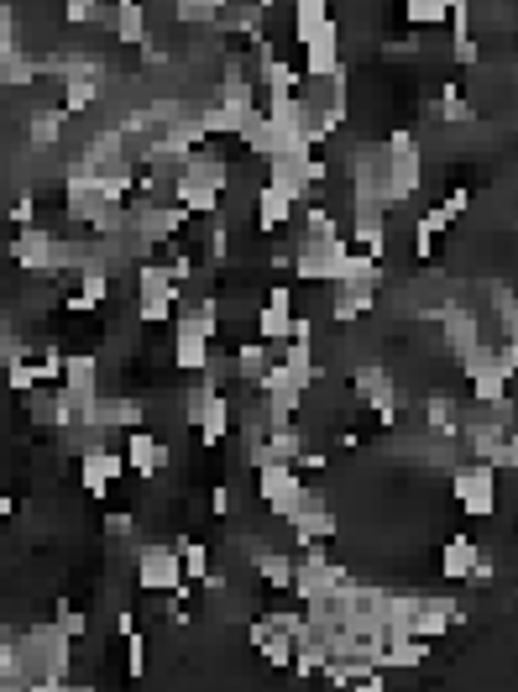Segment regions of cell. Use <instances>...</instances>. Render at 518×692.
<instances>
[{
    "mask_svg": "<svg viewBox=\"0 0 518 692\" xmlns=\"http://www.w3.org/2000/svg\"><path fill=\"white\" fill-rule=\"evenodd\" d=\"M352 388H356V399L372 409L382 426H393L399 420V378L388 373V367H377V362H367V367H356V378H352Z\"/></svg>",
    "mask_w": 518,
    "mask_h": 692,
    "instance_id": "8",
    "label": "cell"
},
{
    "mask_svg": "<svg viewBox=\"0 0 518 692\" xmlns=\"http://www.w3.org/2000/svg\"><path fill=\"white\" fill-rule=\"evenodd\" d=\"M84 420L100 430H137L141 420H147V405L141 399H131V394H120V399H111V394H94L90 409H84Z\"/></svg>",
    "mask_w": 518,
    "mask_h": 692,
    "instance_id": "10",
    "label": "cell"
},
{
    "mask_svg": "<svg viewBox=\"0 0 518 692\" xmlns=\"http://www.w3.org/2000/svg\"><path fill=\"white\" fill-rule=\"evenodd\" d=\"M137 588L141 593H179L188 603L194 598V582L184 577V561H179V546H141L137 551Z\"/></svg>",
    "mask_w": 518,
    "mask_h": 692,
    "instance_id": "4",
    "label": "cell"
},
{
    "mask_svg": "<svg viewBox=\"0 0 518 692\" xmlns=\"http://www.w3.org/2000/svg\"><path fill=\"white\" fill-rule=\"evenodd\" d=\"M497 362H503L508 378H518V341H497Z\"/></svg>",
    "mask_w": 518,
    "mask_h": 692,
    "instance_id": "45",
    "label": "cell"
},
{
    "mask_svg": "<svg viewBox=\"0 0 518 692\" xmlns=\"http://www.w3.org/2000/svg\"><path fill=\"white\" fill-rule=\"evenodd\" d=\"M450 58H456L461 69H467V64H476V58H482V48H476V37H471V32H461V37L450 43Z\"/></svg>",
    "mask_w": 518,
    "mask_h": 692,
    "instance_id": "42",
    "label": "cell"
},
{
    "mask_svg": "<svg viewBox=\"0 0 518 692\" xmlns=\"http://www.w3.org/2000/svg\"><path fill=\"white\" fill-rule=\"evenodd\" d=\"M246 645L257 650L267 667H278V671H283V667H293V635H283V629H278L273 620H267V614L246 624Z\"/></svg>",
    "mask_w": 518,
    "mask_h": 692,
    "instance_id": "14",
    "label": "cell"
},
{
    "mask_svg": "<svg viewBox=\"0 0 518 692\" xmlns=\"http://www.w3.org/2000/svg\"><path fill=\"white\" fill-rule=\"evenodd\" d=\"M325 16H330V0H293V32L325 22Z\"/></svg>",
    "mask_w": 518,
    "mask_h": 692,
    "instance_id": "40",
    "label": "cell"
},
{
    "mask_svg": "<svg viewBox=\"0 0 518 692\" xmlns=\"http://www.w3.org/2000/svg\"><path fill=\"white\" fill-rule=\"evenodd\" d=\"M0 48H16V11H11V0H0Z\"/></svg>",
    "mask_w": 518,
    "mask_h": 692,
    "instance_id": "43",
    "label": "cell"
},
{
    "mask_svg": "<svg viewBox=\"0 0 518 692\" xmlns=\"http://www.w3.org/2000/svg\"><path fill=\"white\" fill-rule=\"evenodd\" d=\"M497 331H503V341H518V294H497Z\"/></svg>",
    "mask_w": 518,
    "mask_h": 692,
    "instance_id": "37",
    "label": "cell"
},
{
    "mask_svg": "<svg viewBox=\"0 0 518 692\" xmlns=\"http://www.w3.org/2000/svg\"><path fill=\"white\" fill-rule=\"evenodd\" d=\"M293 556H283V551H257L252 556V572L267 582V588H278V593H293Z\"/></svg>",
    "mask_w": 518,
    "mask_h": 692,
    "instance_id": "30",
    "label": "cell"
},
{
    "mask_svg": "<svg viewBox=\"0 0 518 692\" xmlns=\"http://www.w3.org/2000/svg\"><path fill=\"white\" fill-rule=\"evenodd\" d=\"M179 561H184L188 582H205L210 577V551L199 546V541H179Z\"/></svg>",
    "mask_w": 518,
    "mask_h": 692,
    "instance_id": "33",
    "label": "cell"
},
{
    "mask_svg": "<svg viewBox=\"0 0 518 692\" xmlns=\"http://www.w3.org/2000/svg\"><path fill=\"white\" fill-rule=\"evenodd\" d=\"M173 11H179V22H188V26L220 22V5H215V0H173Z\"/></svg>",
    "mask_w": 518,
    "mask_h": 692,
    "instance_id": "35",
    "label": "cell"
},
{
    "mask_svg": "<svg viewBox=\"0 0 518 692\" xmlns=\"http://www.w3.org/2000/svg\"><path fill=\"white\" fill-rule=\"evenodd\" d=\"M450 488H456V503L467 509L471 520H487L497 509V467L493 462H461L456 473H450Z\"/></svg>",
    "mask_w": 518,
    "mask_h": 692,
    "instance_id": "7",
    "label": "cell"
},
{
    "mask_svg": "<svg viewBox=\"0 0 518 692\" xmlns=\"http://www.w3.org/2000/svg\"><path fill=\"white\" fill-rule=\"evenodd\" d=\"M64 126H69V111H64V105L32 111V116H26V143H32V147H58Z\"/></svg>",
    "mask_w": 518,
    "mask_h": 692,
    "instance_id": "29",
    "label": "cell"
},
{
    "mask_svg": "<svg viewBox=\"0 0 518 692\" xmlns=\"http://www.w3.org/2000/svg\"><path fill=\"white\" fill-rule=\"evenodd\" d=\"M116 635H120V640H126V635H137V614H131V609H120V614H116Z\"/></svg>",
    "mask_w": 518,
    "mask_h": 692,
    "instance_id": "49",
    "label": "cell"
},
{
    "mask_svg": "<svg viewBox=\"0 0 518 692\" xmlns=\"http://www.w3.org/2000/svg\"><path fill=\"white\" fill-rule=\"evenodd\" d=\"M440 331H446V347H450V358L456 362L467 358L471 347H482V320H476L467 305H456V299L440 305Z\"/></svg>",
    "mask_w": 518,
    "mask_h": 692,
    "instance_id": "12",
    "label": "cell"
},
{
    "mask_svg": "<svg viewBox=\"0 0 518 692\" xmlns=\"http://www.w3.org/2000/svg\"><path fill=\"white\" fill-rule=\"evenodd\" d=\"M205 258H210V263H226V258H231V231H226V220H220V215L210 220V237H205Z\"/></svg>",
    "mask_w": 518,
    "mask_h": 692,
    "instance_id": "38",
    "label": "cell"
},
{
    "mask_svg": "<svg viewBox=\"0 0 518 692\" xmlns=\"http://www.w3.org/2000/svg\"><path fill=\"white\" fill-rule=\"evenodd\" d=\"M11 220H16V231H22V226H37V200L22 194V200H16V211H11Z\"/></svg>",
    "mask_w": 518,
    "mask_h": 692,
    "instance_id": "44",
    "label": "cell"
},
{
    "mask_svg": "<svg viewBox=\"0 0 518 692\" xmlns=\"http://www.w3.org/2000/svg\"><path fill=\"white\" fill-rule=\"evenodd\" d=\"M288 525H293V535H299V546H304V541H330V535H335V514H330L325 494H314V488H309L304 503L293 509V520H288Z\"/></svg>",
    "mask_w": 518,
    "mask_h": 692,
    "instance_id": "16",
    "label": "cell"
},
{
    "mask_svg": "<svg viewBox=\"0 0 518 692\" xmlns=\"http://www.w3.org/2000/svg\"><path fill=\"white\" fill-rule=\"evenodd\" d=\"M429 661V640L419 635H393L388 629V645H382V671H414Z\"/></svg>",
    "mask_w": 518,
    "mask_h": 692,
    "instance_id": "22",
    "label": "cell"
},
{
    "mask_svg": "<svg viewBox=\"0 0 518 692\" xmlns=\"http://www.w3.org/2000/svg\"><path fill=\"white\" fill-rule=\"evenodd\" d=\"M293 37L304 43V64H299V69H304L309 84L341 73V22H335V16H325V22H314V26H299Z\"/></svg>",
    "mask_w": 518,
    "mask_h": 692,
    "instance_id": "6",
    "label": "cell"
},
{
    "mask_svg": "<svg viewBox=\"0 0 518 692\" xmlns=\"http://www.w3.org/2000/svg\"><path fill=\"white\" fill-rule=\"evenodd\" d=\"M131 530H137V520H131V514H105V535H131Z\"/></svg>",
    "mask_w": 518,
    "mask_h": 692,
    "instance_id": "46",
    "label": "cell"
},
{
    "mask_svg": "<svg viewBox=\"0 0 518 692\" xmlns=\"http://www.w3.org/2000/svg\"><path fill=\"white\" fill-rule=\"evenodd\" d=\"M346 567L341 561H330L325 541H304V556H299V567H293V598L299 603H325L335 598V588L346 582Z\"/></svg>",
    "mask_w": 518,
    "mask_h": 692,
    "instance_id": "3",
    "label": "cell"
},
{
    "mask_svg": "<svg viewBox=\"0 0 518 692\" xmlns=\"http://www.w3.org/2000/svg\"><path fill=\"white\" fill-rule=\"evenodd\" d=\"M267 184H273V190H283L293 205L320 200V190L309 184V173H304V158H267Z\"/></svg>",
    "mask_w": 518,
    "mask_h": 692,
    "instance_id": "17",
    "label": "cell"
},
{
    "mask_svg": "<svg viewBox=\"0 0 518 692\" xmlns=\"http://www.w3.org/2000/svg\"><path fill=\"white\" fill-rule=\"evenodd\" d=\"M450 220H456V215H450L446 205H435V211H424L419 220H414V231H424V237H446Z\"/></svg>",
    "mask_w": 518,
    "mask_h": 692,
    "instance_id": "39",
    "label": "cell"
},
{
    "mask_svg": "<svg viewBox=\"0 0 518 692\" xmlns=\"http://www.w3.org/2000/svg\"><path fill=\"white\" fill-rule=\"evenodd\" d=\"M120 473H126V452H111V446H100V452L79 456V483H84V494H94V503L111 499V488H116Z\"/></svg>",
    "mask_w": 518,
    "mask_h": 692,
    "instance_id": "9",
    "label": "cell"
},
{
    "mask_svg": "<svg viewBox=\"0 0 518 692\" xmlns=\"http://www.w3.org/2000/svg\"><path fill=\"white\" fill-rule=\"evenodd\" d=\"M278 362V347L273 341H262V336H252V341H241L235 347V373H241V383L246 388H257L262 378H267V367Z\"/></svg>",
    "mask_w": 518,
    "mask_h": 692,
    "instance_id": "20",
    "label": "cell"
},
{
    "mask_svg": "<svg viewBox=\"0 0 518 692\" xmlns=\"http://www.w3.org/2000/svg\"><path fill=\"white\" fill-rule=\"evenodd\" d=\"M304 473H299V462H262L257 467V499L267 503V514H278V520H293V509L304 503Z\"/></svg>",
    "mask_w": 518,
    "mask_h": 692,
    "instance_id": "5",
    "label": "cell"
},
{
    "mask_svg": "<svg viewBox=\"0 0 518 692\" xmlns=\"http://www.w3.org/2000/svg\"><path fill=\"white\" fill-rule=\"evenodd\" d=\"M288 215H293V200H288L283 190H273V184H262L257 190V226L262 231H283Z\"/></svg>",
    "mask_w": 518,
    "mask_h": 692,
    "instance_id": "31",
    "label": "cell"
},
{
    "mask_svg": "<svg viewBox=\"0 0 518 692\" xmlns=\"http://www.w3.org/2000/svg\"><path fill=\"white\" fill-rule=\"evenodd\" d=\"M461 426H467V415H461V405H456V399H446V394L424 399V430H429V435H446V441H456V435H461Z\"/></svg>",
    "mask_w": 518,
    "mask_h": 692,
    "instance_id": "27",
    "label": "cell"
},
{
    "mask_svg": "<svg viewBox=\"0 0 518 692\" xmlns=\"http://www.w3.org/2000/svg\"><path fill=\"white\" fill-rule=\"evenodd\" d=\"M37 79H43V58H32L22 43H16V48H0V84L26 90V84H37Z\"/></svg>",
    "mask_w": 518,
    "mask_h": 692,
    "instance_id": "26",
    "label": "cell"
},
{
    "mask_svg": "<svg viewBox=\"0 0 518 692\" xmlns=\"http://www.w3.org/2000/svg\"><path fill=\"white\" fill-rule=\"evenodd\" d=\"M111 26H116V43H126V48H141V43H147V11H141V0H116Z\"/></svg>",
    "mask_w": 518,
    "mask_h": 692,
    "instance_id": "28",
    "label": "cell"
},
{
    "mask_svg": "<svg viewBox=\"0 0 518 692\" xmlns=\"http://www.w3.org/2000/svg\"><path fill=\"white\" fill-rule=\"evenodd\" d=\"M467 205H471V190H450V194H446V211H450V215H461Z\"/></svg>",
    "mask_w": 518,
    "mask_h": 692,
    "instance_id": "48",
    "label": "cell"
},
{
    "mask_svg": "<svg viewBox=\"0 0 518 692\" xmlns=\"http://www.w3.org/2000/svg\"><path fill=\"white\" fill-rule=\"evenodd\" d=\"M461 441H467V452L476 456V462H493L497 446L508 441V420H467V426H461Z\"/></svg>",
    "mask_w": 518,
    "mask_h": 692,
    "instance_id": "24",
    "label": "cell"
},
{
    "mask_svg": "<svg viewBox=\"0 0 518 692\" xmlns=\"http://www.w3.org/2000/svg\"><path fill=\"white\" fill-rule=\"evenodd\" d=\"M288 331H293V288L273 284L267 288V305L257 310V336L262 341H273V347H283Z\"/></svg>",
    "mask_w": 518,
    "mask_h": 692,
    "instance_id": "13",
    "label": "cell"
},
{
    "mask_svg": "<svg viewBox=\"0 0 518 692\" xmlns=\"http://www.w3.org/2000/svg\"><path fill=\"white\" fill-rule=\"evenodd\" d=\"M330 315L346 326V320H361V315L377 305V284H330Z\"/></svg>",
    "mask_w": 518,
    "mask_h": 692,
    "instance_id": "23",
    "label": "cell"
},
{
    "mask_svg": "<svg viewBox=\"0 0 518 692\" xmlns=\"http://www.w3.org/2000/svg\"><path fill=\"white\" fill-rule=\"evenodd\" d=\"M53 247H58V237L47 226H22L11 237V263L26 273H53Z\"/></svg>",
    "mask_w": 518,
    "mask_h": 692,
    "instance_id": "11",
    "label": "cell"
},
{
    "mask_svg": "<svg viewBox=\"0 0 518 692\" xmlns=\"http://www.w3.org/2000/svg\"><path fill=\"white\" fill-rule=\"evenodd\" d=\"M126 671H131V677L147 671V640H141V629L137 635H126Z\"/></svg>",
    "mask_w": 518,
    "mask_h": 692,
    "instance_id": "41",
    "label": "cell"
},
{
    "mask_svg": "<svg viewBox=\"0 0 518 692\" xmlns=\"http://www.w3.org/2000/svg\"><path fill=\"white\" fill-rule=\"evenodd\" d=\"M210 514H220V520L231 514V488H226V483H215V494H210Z\"/></svg>",
    "mask_w": 518,
    "mask_h": 692,
    "instance_id": "47",
    "label": "cell"
},
{
    "mask_svg": "<svg viewBox=\"0 0 518 692\" xmlns=\"http://www.w3.org/2000/svg\"><path fill=\"white\" fill-rule=\"evenodd\" d=\"M100 100H105V69L90 64V69H79L64 79V100H58V105H64L69 116H84V111H94Z\"/></svg>",
    "mask_w": 518,
    "mask_h": 692,
    "instance_id": "15",
    "label": "cell"
},
{
    "mask_svg": "<svg viewBox=\"0 0 518 692\" xmlns=\"http://www.w3.org/2000/svg\"><path fill=\"white\" fill-rule=\"evenodd\" d=\"M226 184H231V163H226L220 152H210V147H194V152L184 158V168L173 173V200H179L188 215L215 220V215H220V194H226Z\"/></svg>",
    "mask_w": 518,
    "mask_h": 692,
    "instance_id": "1",
    "label": "cell"
},
{
    "mask_svg": "<svg viewBox=\"0 0 518 692\" xmlns=\"http://www.w3.org/2000/svg\"><path fill=\"white\" fill-rule=\"evenodd\" d=\"M257 79H262V90H267V105H273V100L304 95V69H299V64H288V58H273Z\"/></svg>",
    "mask_w": 518,
    "mask_h": 692,
    "instance_id": "25",
    "label": "cell"
},
{
    "mask_svg": "<svg viewBox=\"0 0 518 692\" xmlns=\"http://www.w3.org/2000/svg\"><path fill=\"white\" fill-rule=\"evenodd\" d=\"M126 467L137 473V478H158L168 467V446L158 435H147V430H131V441H126Z\"/></svg>",
    "mask_w": 518,
    "mask_h": 692,
    "instance_id": "19",
    "label": "cell"
},
{
    "mask_svg": "<svg viewBox=\"0 0 518 692\" xmlns=\"http://www.w3.org/2000/svg\"><path fill=\"white\" fill-rule=\"evenodd\" d=\"M53 624H58L69 640H84V635H90V614L73 609V603H53Z\"/></svg>",
    "mask_w": 518,
    "mask_h": 692,
    "instance_id": "34",
    "label": "cell"
},
{
    "mask_svg": "<svg viewBox=\"0 0 518 692\" xmlns=\"http://www.w3.org/2000/svg\"><path fill=\"white\" fill-rule=\"evenodd\" d=\"M64 22L94 26V22H105V5H100V0H64Z\"/></svg>",
    "mask_w": 518,
    "mask_h": 692,
    "instance_id": "36",
    "label": "cell"
},
{
    "mask_svg": "<svg viewBox=\"0 0 518 692\" xmlns=\"http://www.w3.org/2000/svg\"><path fill=\"white\" fill-rule=\"evenodd\" d=\"M64 388H73V394H100V362L90 352H69L64 358Z\"/></svg>",
    "mask_w": 518,
    "mask_h": 692,
    "instance_id": "32",
    "label": "cell"
},
{
    "mask_svg": "<svg viewBox=\"0 0 518 692\" xmlns=\"http://www.w3.org/2000/svg\"><path fill=\"white\" fill-rule=\"evenodd\" d=\"M111 299V268L105 263H90L84 273H79V288H73L69 299H64V310L69 315H94L100 305Z\"/></svg>",
    "mask_w": 518,
    "mask_h": 692,
    "instance_id": "18",
    "label": "cell"
},
{
    "mask_svg": "<svg viewBox=\"0 0 518 692\" xmlns=\"http://www.w3.org/2000/svg\"><path fill=\"white\" fill-rule=\"evenodd\" d=\"M382 152H388V205L414 200V190H419V179H424L419 137H414L408 126H393L388 143H382Z\"/></svg>",
    "mask_w": 518,
    "mask_h": 692,
    "instance_id": "2",
    "label": "cell"
},
{
    "mask_svg": "<svg viewBox=\"0 0 518 692\" xmlns=\"http://www.w3.org/2000/svg\"><path fill=\"white\" fill-rule=\"evenodd\" d=\"M476 556H482V546H476L471 535H450L446 551H440V577H446V582H471Z\"/></svg>",
    "mask_w": 518,
    "mask_h": 692,
    "instance_id": "21",
    "label": "cell"
}]
</instances>
